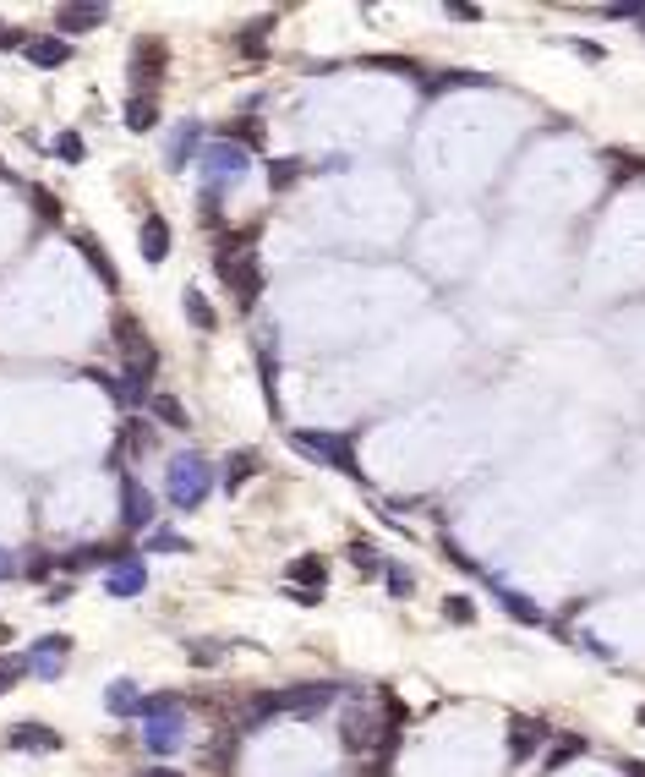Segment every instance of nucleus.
Wrapping results in <instances>:
<instances>
[{
    "label": "nucleus",
    "instance_id": "obj_1",
    "mask_svg": "<svg viewBox=\"0 0 645 777\" xmlns=\"http://www.w3.org/2000/svg\"><path fill=\"white\" fill-rule=\"evenodd\" d=\"M115 351H121V394H126V411L132 405L154 400V373H159V351L154 340L143 334L137 318H115Z\"/></svg>",
    "mask_w": 645,
    "mask_h": 777
},
{
    "label": "nucleus",
    "instance_id": "obj_3",
    "mask_svg": "<svg viewBox=\"0 0 645 777\" xmlns=\"http://www.w3.org/2000/svg\"><path fill=\"white\" fill-rule=\"evenodd\" d=\"M203 165V203H208V219H219V197H225L236 181L252 170V148H241L236 137H214V143L197 154Z\"/></svg>",
    "mask_w": 645,
    "mask_h": 777
},
{
    "label": "nucleus",
    "instance_id": "obj_13",
    "mask_svg": "<svg viewBox=\"0 0 645 777\" xmlns=\"http://www.w3.org/2000/svg\"><path fill=\"white\" fill-rule=\"evenodd\" d=\"M22 55H28L39 72H55V66H66L72 61V44L61 39V33H39V39H28L22 44Z\"/></svg>",
    "mask_w": 645,
    "mask_h": 777
},
{
    "label": "nucleus",
    "instance_id": "obj_22",
    "mask_svg": "<svg viewBox=\"0 0 645 777\" xmlns=\"http://www.w3.org/2000/svg\"><path fill=\"white\" fill-rule=\"evenodd\" d=\"M154 121H159V99L154 94L126 99V126H132V132H154Z\"/></svg>",
    "mask_w": 645,
    "mask_h": 777
},
{
    "label": "nucleus",
    "instance_id": "obj_36",
    "mask_svg": "<svg viewBox=\"0 0 645 777\" xmlns=\"http://www.w3.org/2000/svg\"><path fill=\"white\" fill-rule=\"evenodd\" d=\"M580 750H585V739H564V745H553V750H547V767L558 772V767H564L569 756H580Z\"/></svg>",
    "mask_w": 645,
    "mask_h": 777
},
{
    "label": "nucleus",
    "instance_id": "obj_5",
    "mask_svg": "<svg viewBox=\"0 0 645 777\" xmlns=\"http://www.w3.org/2000/svg\"><path fill=\"white\" fill-rule=\"evenodd\" d=\"M394 701H350L345 712H339V745L356 750V756H367V750H394V728L383 723V712H389Z\"/></svg>",
    "mask_w": 645,
    "mask_h": 777
},
{
    "label": "nucleus",
    "instance_id": "obj_34",
    "mask_svg": "<svg viewBox=\"0 0 645 777\" xmlns=\"http://www.w3.org/2000/svg\"><path fill=\"white\" fill-rule=\"evenodd\" d=\"M268 28H274V17H263V22H252V33H241V50L246 55H257L268 44Z\"/></svg>",
    "mask_w": 645,
    "mask_h": 777
},
{
    "label": "nucleus",
    "instance_id": "obj_45",
    "mask_svg": "<svg viewBox=\"0 0 645 777\" xmlns=\"http://www.w3.org/2000/svg\"><path fill=\"white\" fill-rule=\"evenodd\" d=\"M640 728H645V706H640Z\"/></svg>",
    "mask_w": 645,
    "mask_h": 777
},
{
    "label": "nucleus",
    "instance_id": "obj_28",
    "mask_svg": "<svg viewBox=\"0 0 645 777\" xmlns=\"http://www.w3.org/2000/svg\"><path fill=\"white\" fill-rule=\"evenodd\" d=\"M296 176H301V159H268V187L274 192L296 187Z\"/></svg>",
    "mask_w": 645,
    "mask_h": 777
},
{
    "label": "nucleus",
    "instance_id": "obj_11",
    "mask_svg": "<svg viewBox=\"0 0 645 777\" xmlns=\"http://www.w3.org/2000/svg\"><path fill=\"white\" fill-rule=\"evenodd\" d=\"M547 734H553V728H547L542 717H509V761H531L536 750L547 745Z\"/></svg>",
    "mask_w": 645,
    "mask_h": 777
},
{
    "label": "nucleus",
    "instance_id": "obj_40",
    "mask_svg": "<svg viewBox=\"0 0 645 777\" xmlns=\"http://www.w3.org/2000/svg\"><path fill=\"white\" fill-rule=\"evenodd\" d=\"M285 597H290V602H307V608H318V602H323V591H301V586H285Z\"/></svg>",
    "mask_w": 645,
    "mask_h": 777
},
{
    "label": "nucleus",
    "instance_id": "obj_2",
    "mask_svg": "<svg viewBox=\"0 0 645 777\" xmlns=\"http://www.w3.org/2000/svg\"><path fill=\"white\" fill-rule=\"evenodd\" d=\"M252 236H257V230H236V236H225L214 247V274L236 291L241 307H252V301L263 296V263H257Z\"/></svg>",
    "mask_w": 645,
    "mask_h": 777
},
{
    "label": "nucleus",
    "instance_id": "obj_37",
    "mask_svg": "<svg viewBox=\"0 0 645 777\" xmlns=\"http://www.w3.org/2000/svg\"><path fill=\"white\" fill-rule=\"evenodd\" d=\"M33 214H39L44 225H55V219H61V203H55L50 192H33Z\"/></svg>",
    "mask_w": 645,
    "mask_h": 777
},
{
    "label": "nucleus",
    "instance_id": "obj_8",
    "mask_svg": "<svg viewBox=\"0 0 645 777\" xmlns=\"http://www.w3.org/2000/svg\"><path fill=\"white\" fill-rule=\"evenodd\" d=\"M154 515H159L154 493H148L132 471H121V526L126 531H154Z\"/></svg>",
    "mask_w": 645,
    "mask_h": 777
},
{
    "label": "nucleus",
    "instance_id": "obj_15",
    "mask_svg": "<svg viewBox=\"0 0 645 777\" xmlns=\"http://www.w3.org/2000/svg\"><path fill=\"white\" fill-rule=\"evenodd\" d=\"M197 143H203V126H197V121H181V126L170 132V143H164V165H170V170H186V165H192V154H197Z\"/></svg>",
    "mask_w": 645,
    "mask_h": 777
},
{
    "label": "nucleus",
    "instance_id": "obj_25",
    "mask_svg": "<svg viewBox=\"0 0 645 777\" xmlns=\"http://www.w3.org/2000/svg\"><path fill=\"white\" fill-rule=\"evenodd\" d=\"M257 466H263V460H257V449H236V455H230L225 460V477H219V482H225L230 487V493H236V487L246 482V477H252V471Z\"/></svg>",
    "mask_w": 645,
    "mask_h": 777
},
{
    "label": "nucleus",
    "instance_id": "obj_30",
    "mask_svg": "<svg viewBox=\"0 0 645 777\" xmlns=\"http://www.w3.org/2000/svg\"><path fill=\"white\" fill-rule=\"evenodd\" d=\"M443 619L449 624H476V602L454 591V597H443Z\"/></svg>",
    "mask_w": 645,
    "mask_h": 777
},
{
    "label": "nucleus",
    "instance_id": "obj_14",
    "mask_svg": "<svg viewBox=\"0 0 645 777\" xmlns=\"http://www.w3.org/2000/svg\"><path fill=\"white\" fill-rule=\"evenodd\" d=\"M143 701L148 695L137 690V679H110L104 684V712L110 717H143Z\"/></svg>",
    "mask_w": 645,
    "mask_h": 777
},
{
    "label": "nucleus",
    "instance_id": "obj_29",
    "mask_svg": "<svg viewBox=\"0 0 645 777\" xmlns=\"http://www.w3.org/2000/svg\"><path fill=\"white\" fill-rule=\"evenodd\" d=\"M383 586H389V597H410V591H416V575H410L405 564H383Z\"/></svg>",
    "mask_w": 645,
    "mask_h": 777
},
{
    "label": "nucleus",
    "instance_id": "obj_20",
    "mask_svg": "<svg viewBox=\"0 0 645 777\" xmlns=\"http://www.w3.org/2000/svg\"><path fill=\"white\" fill-rule=\"evenodd\" d=\"M126 553L121 548H77V553H66L61 559V570L66 575H82V570H99V564H121Z\"/></svg>",
    "mask_w": 645,
    "mask_h": 777
},
{
    "label": "nucleus",
    "instance_id": "obj_23",
    "mask_svg": "<svg viewBox=\"0 0 645 777\" xmlns=\"http://www.w3.org/2000/svg\"><path fill=\"white\" fill-rule=\"evenodd\" d=\"M323 581H328V564L323 559H296L290 564V586H301V591H323Z\"/></svg>",
    "mask_w": 645,
    "mask_h": 777
},
{
    "label": "nucleus",
    "instance_id": "obj_42",
    "mask_svg": "<svg viewBox=\"0 0 645 777\" xmlns=\"http://www.w3.org/2000/svg\"><path fill=\"white\" fill-rule=\"evenodd\" d=\"M137 777H186V772H170V767H148V772H137Z\"/></svg>",
    "mask_w": 645,
    "mask_h": 777
},
{
    "label": "nucleus",
    "instance_id": "obj_31",
    "mask_svg": "<svg viewBox=\"0 0 645 777\" xmlns=\"http://www.w3.org/2000/svg\"><path fill=\"white\" fill-rule=\"evenodd\" d=\"M22 674H33V663H28V657H0V695H6Z\"/></svg>",
    "mask_w": 645,
    "mask_h": 777
},
{
    "label": "nucleus",
    "instance_id": "obj_43",
    "mask_svg": "<svg viewBox=\"0 0 645 777\" xmlns=\"http://www.w3.org/2000/svg\"><path fill=\"white\" fill-rule=\"evenodd\" d=\"M624 772L629 777H645V761H624Z\"/></svg>",
    "mask_w": 645,
    "mask_h": 777
},
{
    "label": "nucleus",
    "instance_id": "obj_46",
    "mask_svg": "<svg viewBox=\"0 0 645 777\" xmlns=\"http://www.w3.org/2000/svg\"><path fill=\"white\" fill-rule=\"evenodd\" d=\"M640 28H645V11H640Z\"/></svg>",
    "mask_w": 645,
    "mask_h": 777
},
{
    "label": "nucleus",
    "instance_id": "obj_41",
    "mask_svg": "<svg viewBox=\"0 0 645 777\" xmlns=\"http://www.w3.org/2000/svg\"><path fill=\"white\" fill-rule=\"evenodd\" d=\"M6 575H17V559H11V548H0V581Z\"/></svg>",
    "mask_w": 645,
    "mask_h": 777
},
{
    "label": "nucleus",
    "instance_id": "obj_19",
    "mask_svg": "<svg viewBox=\"0 0 645 777\" xmlns=\"http://www.w3.org/2000/svg\"><path fill=\"white\" fill-rule=\"evenodd\" d=\"M72 247L82 252V258H88V269H93V274H99V280H104V291H115V263L104 258L99 236H93V230H77V236H72Z\"/></svg>",
    "mask_w": 645,
    "mask_h": 777
},
{
    "label": "nucleus",
    "instance_id": "obj_10",
    "mask_svg": "<svg viewBox=\"0 0 645 777\" xmlns=\"http://www.w3.org/2000/svg\"><path fill=\"white\" fill-rule=\"evenodd\" d=\"M104 591L110 597H143L148 591V564H143V553H126L121 564H110V575H104Z\"/></svg>",
    "mask_w": 645,
    "mask_h": 777
},
{
    "label": "nucleus",
    "instance_id": "obj_17",
    "mask_svg": "<svg viewBox=\"0 0 645 777\" xmlns=\"http://www.w3.org/2000/svg\"><path fill=\"white\" fill-rule=\"evenodd\" d=\"M99 22H110V6H61L55 11V28H61V39L66 33H88V28H99Z\"/></svg>",
    "mask_w": 645,
    "mask_h": 777
},
{
    "label": "nucleus",
    "instance_id": "obj_16",
    "mask_svg": "<svg viewBox=\"0 0 645 777\" xmlns=\"http://www.w3.org/2000/svg\"><path fill=\"white\" fill-rule=\"evenodd\" d=\"M137 247H143L148 263H164V258H170V219H164V214H148L143 225H137Z\"/></svg>",
    "mask_w": 645,
    "mask_h": 777
},
{
    "label": "nucleus",
    "instance_id": "obj_4",
    "mask_svg": "<svg viewBox=\"0 0 645 777\" xmlns=\"http://www.w3.org/2000/svg\"><path fill=\"white\" fill-rule=\"evenodd\" d=\"M186 745V701L175 690L164 695H148L143 701V750L148 756H175Z\"/></svg>",
    "mask_w": 645,
    "mask_h": 777
},
{
    "label": "nucleus",
    "instance_id": "obj_6",
    "mask_svg": "<svg viewBox=\"0 0 645 777\" xmlns=\"http://www.w3.org/2000/svg\"><path fill=\"white\" fill-rule=\"evenodd\" d=\"M214 466H208L203 455H175L170 466H164V498H170L175 509H197L208 493H214Z\"/></svg>",
    "mask_w": 645,
    "mask_h": 777
},
{
    "label": "nucleus",
    "instance_id": "obj_18",
    "mask_svg": "<svg viewBox=\"0 0 645 777\" xmlns=\"http://www.w3.org/2000/svg\"><path fill=\"white\" fill-rule=\"evenodd\" d=\"M6 745L11 750H44V756H50V750H61V734H55V728H44V723H17L6 734Z\"/></svg>",
    "mask_w": 645,
    "mask_h": 777
},
{
    "label": "nucleus",
    "instance_id": "obj_21",
    "mask_svg": "<svg viewBox=\"0 0 645 777\" xmlns=\"http://www.w3.org/2000/svg\"><path fill=\"white\" fill-rule=\"evenodd\" d=\"M181 312H186V323H192V329L214 334L219 312H214V307H208V296H203V291H197V285H186V296H181Z\"/></svg>",
    "mask_w": 645,
    "mask_h": 777
},
{
    "label": "nucleus",
    "instance_id": "obj_26",
    "mask_svg": "<svg viewBox=\"0 0 645 777\" xmlns=\"http://www.w3.org/2000/svg\"><path fill=\"white\" fill-rule=\"evenodd\" d=\"M148 553H192V542H186L181 531H170V526H154L148 531Z\"/></svg>",
    "mask_w": 645,
    "mask_h": 777
},
{
    "label": "nucleus",
    "instance_id": "obj_32",
    "mask_svg": "<svg viewBox=\"0 0 645 777\" xmlns=\"http://www.w3.org/2000/svg\"><path fill=\"white\" fill-rule=\"evenodd\" d=\"M55 159H66V165H82V132H61V137H55Z\"/></svg>",
    "mask_w": 645,
    "mask_h": 777
},
{
    "label": "nucleus",
    "instance_id": "obj_24",
    "mask_svg": "<svg viewBox=\"0 0 645 777\" xmlns=\"http://www.w3.org/2000/svg\"><path fill=\"white\" fill-rule=\"evenodd\" d=\"M498 602H503V613L509 619H520V624H542V608H536L525 591H509V586H498Z\"/></svg>",
    "mask_w": 645,
    "mask_h": 777
},
{
    "label": "nucleus",
    "instance_id": "obj_9",
    "mask_svg": "<svg viewBox=\"0 0 645 777\" xmlns=\"http://www.w3.org/2000/svg\"><path fill=\"white\" fill-rule=\"evenodd\" d=\"M164 72H170V50H164L159 39H137L132 44V83H137V94H154Z\"/></svg>",
    "mask_w": 645,
    "mask_h": 777
},
{
    "label": "nucleus",
    "instance_id": "obj_35",
    "mask_svg": "<svg viewBox=\"0 0 645 777\" xmlns=\"http://www.w3.org/2000/svg\"><path fill=\"white\" fill-rule=\"evenodd\" d=\"M186 657H192L197 668H208V663H219V657H225V646H208V641H192L186 646Z\"/></svg>",
    "mask_w": 645,
    "mask_h": 777
},
{
    "label": "nucleus",
    "instance_id": "obj_27",
    "mask_svg": "<svg viewBox=\"0 0 645 777\" xmlns=\"http://www.w3.org/2000/svg\"><path fill=\"white\" fill-rule=\"evenodd\" d=\"M148 411H154L164 427H192V422H186V405L170 400V394H154V400H148Z\"/></svg>",
    "mask_w": 645,
    "mask_h": 777
},
{
    "label": "nucleus",
    "instance_id": "obj_12",
    "mask_svg": "<svg viewBox=\"0 0 645 777\" xmlns=\"http://www.w3.org/2000/svg\"><path fill=\"white\" fill-rule=\"evenodd\" d=\"M66 652H72V635H39V641H33V652H28L33 674H39V679H61Z\"/></svg>",
    "mask_w": 645,
    "mask_h": 777
},
{
    "label": "nucleus",
    "instance_id": "obj_33",
    "mask_svg": "<svg viewBox=\"0 0 645 777\" xmlns=\"http://www.w3.org/2000/svg\"><path fill=\"white\" fill-rule=\"evenodd\" d=\"M350 559H356V570L383 575V564H378V553H372V542H350Z\"/></svg>",
    "mask_w": 645,
    "mask_h": 777
},
{
    "label": "nucleus",
    "instance_id": "obj_44",
    "mask_svg": "<svg viewBox=\"0 0 645 777\" xmlns=\"http://www.w3.org/2000/svg\"><path fill=\"white\" fill-rule=\"evenodd\" d=\"M11 641V624H0V646H6Z\"/></svg>",
    "mask_w": 645,
    "mask_h": 777
},
{
    "label": "nucleus",
    "instance_id": "obj_39",
    "mask_svg": "<svg viewBox=\"0 0 645 777\" xmlns=\"http://www.w3.org/2000/svg\"><path fill=\"white\" fill-rule=\"evenodd\" d=\"M22 44H28V39H22V28H11V22H0V50H22Z\"/></svg>",
    "mask_w": 645,
    "mask_h": 777
},
{
    "label": "nucleus",
    "instance_id": "obj_7",
    "mask_svg": "<svg viewBox=\"0 0 645 777\" xmlns=\"http://www.w3.org/2000/svg\"><path fill=\"white\" fill-rule=\"evenodd\" d=\"M290 449L296 455H312L318 466L328 471H345L350 482H361V466H356V444L345 433H290Z\"/></svg>",
    "mask_w": 645,
    "mask_h": 777
},
{
    "label": "nucleus",
    "instance_id": "obj_38",
    "mask_svg": "<svg viewBox=\"0 0 645 777\" xmlns=\"http://www.w3.org/2000/svg\"><path fill=\"white\" fill-rule=\"evenodd\" d=\"M22 570H28V581H44V575L55 570V559H44V553H33V559L22 564Z\"/></svg>",
    "mask_w": 645,
    "mask_h": 777
}]
</instances>
